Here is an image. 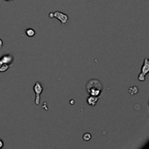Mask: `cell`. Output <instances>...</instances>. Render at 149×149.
<instances>
[{
	"label": "cell",
	"instance_id": "6da1fadb",
	"mask_svg": "<svg viewBox=\"0 0 149 149\" xmlns=\"http://www.w3.org/2000/svg\"><path fill=\"white\" fill-rule=\"evenodd\" d=\"M86 90L90 95L100 96L103 91V84L96 79L89 80L86 84Z\"/></svg>",
	"mask_w": 149,
	"mask_h": 149
},
{
	"label": "cell",
	"instance_id": "7a4b0ae2",
	"mask_svg": "<svg viewBox=\"0 0 149 149\" xmlns=\"http://www.w3.org/2000/svg\"><path fill=\"white\" fill-rule=\"evenodd\" d=\"M44 88L42 87V84L39 81H36L33 86V91L36 94V97H35V104L39 105L40 103V95L43 92Z\"/></svg>",
	"mask_w": 149,
	"mask_h": 149
},
{
	"label": "cell",
	"instance_id": "3957f363",
	"mask_svg": "<svg viewBox=\"0 0 149 149\" xmlns=\"http://www.w3.org/2000/svg\"><path fill=\"white\" fill-rule=\"evenodd\" d=\"M54 17H56L57 19H58L63 26H66L69 22L68 16L66 14H64L60 11H56L54 13Z\"/></svg>",
	"mask_w": 149,
	"mask_h": 149
},
{
	"label": "cell",
	"instance_id": "277c9868",
	"mask_svg": "<svg viewBox=\"0 0 149 149\" xmlns=\"http://www.w3.org/2000/svg\"><path fill=\"white\" fill-rule=\"evenodd\" d=\"M0 60L1 61L2 63H5L9 65L10 66L13 65V63L14 61V57L11 55H4L0 58Z\"/></svg>",
	"mask_w": 149,
	"mask_h": 149
},
{
	"label": "cell",
	"instance_id": "5b68a950",
	"mask_svg": "<svg viewBox=\"0 0 149 149\" xmlns=\"http://www.w3.org/2000/svg\"><path fill=\"white\" fill-rule=\"evenodd\" d=\"M100 98V96L90 95L87 98V103L88 105H90V106L94 107V106L97 104V101H98V100Z\"/></svg>",
	"mask_w": 149,
	"mask_h": 149
},
{
	"label": "cell",
	"instance_id": "8992f818",
	"mask_svg": "<svg viewBox=\"0 0 149 149\" xmlns=\"http://www.w3.org/2000/svg\"><path fill=\"white\" fill-rule=\"evenodd\" d=\"M149 71V61L148 58H145L143 61V64L141 68V74L144 76H146Z\"/></svg>",
	"mask_w": 149,
	"mask_h": 149
},
{
	"label": "cell",
	"instance_id": "52a82bcc",
	"mask_svg": "<svg viewBox=\"0 0 149 149\" xmlns=\"http://www.w3.org/2000/svg\"><path fill=\"white\" fill-rule=\"evenodd\" d=\"M138 90H139L138 87H135V86H132V87H130L129 88V93L131 95H135L138 94Z\"/></svg>",
	"mask_w": 149,
	"mask_h": 149
},
{
	"label": "cell",
	"instance_id": "ba28073f",
	"mask_svg": "<svg viewBox=\"0 0 149 149\" xmlns=\"http://www.w3.org/2000/svg\"><path fill=\"white\" fill-rule=\"evenodd\" d=\"M26 34L29 37H33V36H35L36 34V32L33 29H28L26 31Z\"/></svg>",
	"mask_w": 149,
	"mask_h": 149
},
{
	"label": "cell",
	"instance_id": "9c48e42d",
	"mask_svg": "<svg viewBox=\"0 0 149 149\" xmlns=\"http://www.w3.org/2000/svg\"><path fill=\"white\" fill-rule=\"evenodd\" d=\"M10 65H7V64H5V63H3L2 65H1V66L0 67V72H5L6 71H7V70L9 69V68H10Z\"/></svg>",
	"mask_w": 149,
	"mask_h": 149
},
{
	"label": "cell",
	"instance_id": "30bf717a",
	"mask_svg": "<svg viewBox=\"0 0 149 149\" xmlns=\"http://www.w3.org/2000/svg\"><path fill=\"white\" fill-rule=\"evenodd\" d=\"M83 140H84V141H89L91 140L92 138V135L90 133H89V132H87V133H84V135H83Z\"/></svg>",
	"mask_w": 149,
	"mask_h": 149
},
{
	"label": "cell",
	"instance_id": "8fae6325",
	"mask_svg": "<svg viewBox=\"0 0 149 149\" xmlns=\"http://www.w3.org/2000/svg\"><path fill=\"white\" fill-rule=\"evenodd\" d=\"M138 80H139L140 81H144L146 80V76H144L143 74H142L141 73V74L138 75Z\"/></svg>",
	"mask_w": 149,
	"mask_h": 149
},
{
	"label": "cell",
	"instance_id": "7c38bea8",
	"mask_svg": "<svg viewBox=\"0 0 149 149\" xmlns=\"http://www.w3.org/2000/svg\"><path fill=\"white\" fill-rule=\"evenodd\" d=\"M3 146H4V142L0 139V148H3Z\"/></svg>",
	"mask_w": 149,
	"mask_h": 149
},
{
	"label": "cell",
	"instance_id": "4fadbf2b",
	"mask_svg": "<svg viewBox=\"0 0 149 149\" xmlns=\"http://www.w3.org/2000/svg\"><path fill=\"white\" fill-rule=\"evenodd\" d=\"M49 17H50V18H53L54 17V13H50L49 14Z\"/></svg>",
	"mask_w": 149,
	"mask_h": 149
},
{
	"label": "cell",
	"instance_id": "5bb4252c",
	"mask_svg": "<svg viewBox=\"0 0 149 149\" xmlns=\"http://www.w3.org/2000/svg\"><path fill=\"white\" fill-rule=\"evenodd\" d=\"M3 47V42L1 39H0V49H1Z\"/></svg>",
	"mask_w": 149,
	"mask_h": 149
},
{
	"label": "cell",
	"instance_id": "9a60e30c",
	"mask_svg": "<svg viewBox=\"0 0 149 149\" xmlns=\"http://www.w3.org/2000/svg\"><path fill=\"white\" fill-rule=\"evenodd\" d=\"M74 102H75L74 101V100H71V101H70V103H71V105H73V104H74Z\"/></svg>",
	"mask_w": 149,
	"mask_h": 149
},
{
	"label": "cell",
	"instance_id": "2e32d148",
	"mask_svg": "<svg viewBox=\"0 0 149 149\" xmlns=\"http://www.w3.org/2000/svg\"><path fill=\"white\" fill-rule=\"evenodd\" d=\"M2 62H1V60H0V67H1V65H2Z\"/></svg>",
	"mask_w": 149,
	"mask_h": 149
},
{
	"label": "cell",
	"instance_id": "e0dca14e",
	"mask_svg": "<svg viewBox=\"0 0 149 149\" xmlns=\"http://www.w3.org/2000/svg\"><path fill=\"white\" fill-rule=\"evenodd\" d=\"M4 1H10V0H4Z\"/></svg>",
	"mask_w": 149,
	"mask_h": 149
}]
</instances>
